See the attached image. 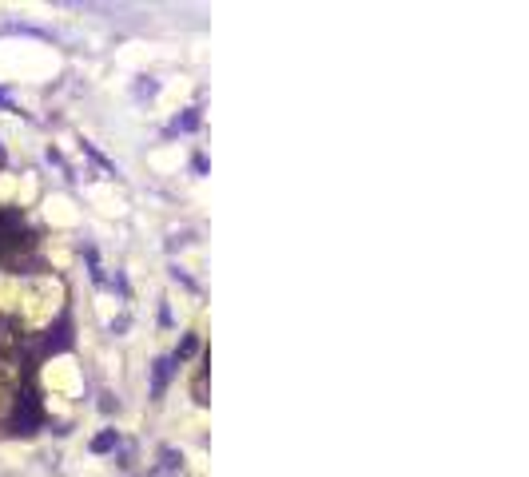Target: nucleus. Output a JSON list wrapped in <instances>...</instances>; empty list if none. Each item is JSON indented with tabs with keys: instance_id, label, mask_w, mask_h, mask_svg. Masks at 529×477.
Wrapping results in <instances>:
<instances>
[{
	"instance_id": "nucleus-1",
	"label": "nucleus",
	"mask_w": 529,
	"mask_h": 477,
	"mask_svg": "<svg viewBox=\"0 0 529 477\" xmlns=\"http://www.w3.org/2000/svg\"><path fill=\"white\" fill-rule=\"evenodd\" d=\"M36 426H40V402L32 390H25L16 398V429H20V434H32Z\"/></svg>"
},
{
	"instance_id": "nucleus-2",
	"label": "nucleus",
	"mask_w": 529,
	"mask_h": 477,
	"mask_svg": "<svg viewBox=\"0 0 529 477\" xmlns=\"http://www.w3.org/2000/svg\"><path fill=\"white\" fill-rule=\"evenodd\" d=\"M175 358H160L156 362V378H151V394H163V386H167V374H172Z\"/></svg>"
},
{
	"instance_id": "nucleus-3",
	"label": "nucleus",
	"mask_w": 529,
	"mask_h": 477,
	"mask_svg": "<svg viewBox=\"0 0 529 477\" xmlns=\"http://www.w3.org/2000/svg\"><path fill=\"white\" fill-rule=\"evenodd\" d=\"M116 441H120V438H116V429H108V434H99V438L92 441V450H96V453H108Z\"/></svg>"
},
{
	"instance_id": "nucleus-4",
	"label": "nucleus",
	"mask_w": 529,
	"mask_h": 477,
	"mask_svg": "<svg viewBox=\"0 0 529 477\" xmlns=\"http://www.w3.org/2000/svg\"><path fill=\"white\" fill-rule=\"evenodd\" d=\"M175 127H179V132H195V127H199V116L191 111V116H184V120L175 123Z\"/></svg>"
},
{
	"instance_id": "nucleus-5",
	"label": "nucleus",
	"mask_w": 529,
	"mask_h": 477,
	"mask_svg": "<svg viewBox=\"0 0 529 477\" xmlns=\"http://www.w3.org/2000/svg\"><path fill=\"white\" fill-rule=\"evenodd\" d=\"M195 346H199L195 338H184V346H179V354H195Z\"/></svg>"
}]
</instances>
